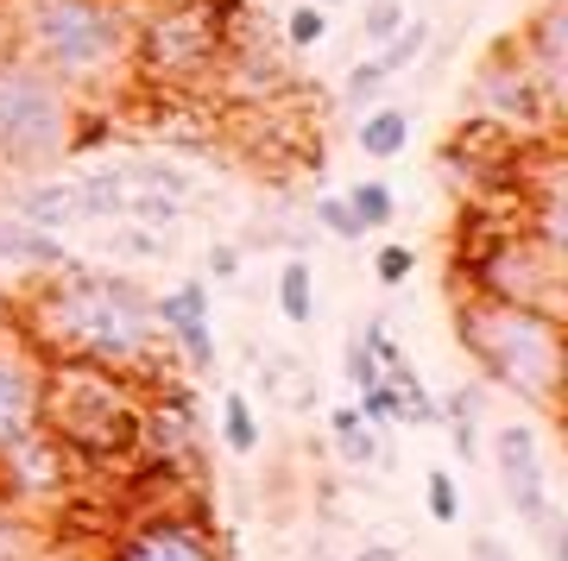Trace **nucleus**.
<instances>
[{"label": "nucleus", "instance_id": "obj_35", "mask_svg": "<svg viewBox=\"0 0 568 561\" xmlns=\"http://www.w3.org/2000/svg\"><path fill=\"white\" fill-rule=\"evenodd\" d=\"M424 504H429V523H455L462 518V492H455V473H429L424 480Z\"/></svg>", "mask_w": 568, "mask_h": 561}, {"label": "nucleus", "instance_id": "obj_33", "mask_svg": "<svg viewBox=\"0 0 568 561\" xmlns=\"http://www.w3.org/2000/svg\"><path fill=\"white\" fill-rule=\"evenodd\" d=\"M316 227H323L328 241H366V227H361V215L347 208V196H316Z\"/></svg>", "mask_w": 568, "mask_h": 561}, {"label": "nucleus", "instance_id": "obj_4", "mask_svg": "<svg viewBox=\"0 0 568 561\" xmlns=\"http://www.w3.org/2000/svg\"><path fill=\"white\" fill-rule=\"evenodd\" d=\"M145 379L89 360H44V417L39 429L70 448V461H121L140 441Z\"/></svg>", "mask_w": 568, "mask_h": 561}, {"label": "nucleus", "instance_id": "obj_31", "mask_svg": "<svg viewBox=\"0 0 568 561\" xmlns=\"http://www.w3.org/2000/svg\"><path fill=\"white\" fill-rule=\"evenodd\" d=\"M108 253H121V259H164L171 241H164L159 227H133V221H114V234H108Z\"/></svg>", "mask_w": 568, "mask_h": 561}, {"label": "nucleus", "instance_id": "obj_36", "mask_svg": "<svg viewBox=\"0 0 568 561\" xmlns=\"http://www.w3.org/2000/svg\"><path fill=\"white\" fill-rule=\"evenodd\" d=\"M410 272H417V253H410V246H379V253H373V278L386 284V290H398V284H410Z\"/></svg>", "mask_w": 568, "mask_h": 561}, {"label": "nucleus", "instance_id": "obj_41", "mask_svg": "<svg viewBox=\"0 0 568 561\" xmlns=\"http://www.w3.org/2000/svg\"><path fill=\"white\" fill-rule=\"evenodd\" d=\"M354 561H398V549H361Z\"/></svg>", "mask_w": 568, "mask_h": 561}, {"label": "nucleus", "instance_id": "obj_13", "mask_svg": "<svg viewBox=\"0 0 568 561\" xmlns=\"http://www.w3.org/2000/svg\"><path fill=\"white\" fill-rule=\"evenodd\" d=\"M152 316H159L164 347H178V360L190 373H215V309H209V284L183 278L171 290L152 297Z\"/></svg>", "mask_w": 568, "mask_h": 561}, {"label": "nucleus", "instance_id": "obj_23", "mask_svg": "<svg viewBox=\"0 0 568 561\" xmlns=\"http://www.w3.org/2000/svg\"><path fill=\"white\" fill-rule=\"evenodd\" d=\"M278 316L291 328H310L316 322V265L310 259H291L278 272Z\"/></svg>", "mask_w": 568, "mask_h": 561}, {"label": "nucleus", "instance_id": "obj_19", "mask_svg": "<svg viewBox=\"0 0 568 561\" xmlns=\"http://www.w3.org/2000/svg\"><path fill=\"white\" fill-rule=\"evenodd\" d=\"M436 429H448V441H455V455L467 467L480 461V391L474 385H455L448 398H436Z\"/></svg>", "mask_w": 568, "mask_h": 561}, {"label": "nucleus", "instance_id": "obj_38", "mask_svg": "<svg viewBox=\"0 0 568 561\" xmlns=\"http://www.w3.org/2000/svg\"><path fill=\"white\" fill-rule=\"evenodd\" d=\"M209 272H215V284H234V278H241V246L215 241V246H209Z\"/></svg>", "mask_w": 568, "mask_h": 561}, {"label": "nucleus", "instance_id": "obj_17", "mask_svg": "<svg viewBox=\"0 0 568 561\" xmlns=\"http://www.w3.org/2000/svg\"><path fill=\"white\" fill-rule=\"evenodd\" d=\"M70 259L63 253V234H44V227H32V221L20 215H0V265H13V272H58V265Z\"/></svg>", "mask_w": 568, "mask_h": 561}, {"label": "nucleus", "instance_id": "obj_37", "mask_svg": "<svg viewBox=\"0 0 568 561\" xmlns=\"http://www.w3.org/2000/svg\"><path fill=\"white\" fill-rule=\"evenodd\" d=\"M354 410H361V417L373 422V429H398V391H392L386 379H379V385H366Z\"/></svg>", "mask_w": 568, "mask_h": 561}, {"label": "nucleus", "instance_id": "obj_1", "mask_svg": "<svg viewBox=\"0 0 568 561\" xmlns=\"http://www.w3.org/2000/svg\"><path fill=\"white\" fill-rule=\"evenodd\" d=\"M13 316L44 347V360H89L133 373V379L152 373L164 347L152 297L126 272H108L89 259H63L58 272H39L13 297Z\"/></svg>", "mask_w": 568, "mask_h": 561}, {"label": "nucleus", "instance_id": "obj_12", "mask_svg": "<svg viewBox=\"0 0 568 561\" xmlns=\"http://www.w3.org/2000/svg\"><path fill=\"white\" fill-rule=\"evenodd\" d=\"M63 486H70V448L58 436L32 429L26 441L0 448V499L7 504L32 511V504H51Z\"/></svg>", "mask_w": 568, "mask_h": 561}, {"label": "nucleus", "instance_id": "obj_6", "mask_svg": "<svg viewBox=\"0 0 568 561\" xmlns=\"http://www.w3.org/2000/svg\"><path fill=\"white\" fill-rule=\"evenodd\" d=\"M562 265H568V246L530 234L525 221H506V227H493L487 241L455 253V290L562 316Z\"/></svg>", "mask_w": 568, "mask_h": 561}, {"label": "nucleus", "instance_id": "obj_24", "mask_svg": "<svg viewBox=\"0 0 568 561\" xmlns=\"http://www.w3.org/2000/svg\"><path fill=\"white\" fill-rule=\"evenodd\" d=\"M260 441H265V429H260V417H253L246 391H227L222 398V448L246 461V455H260Z\"/></svg>", "mask_w": 568, "mask_h": 561}, {"label": "nucleus", "instance_id": "obj_34", "mask_svg": "<svg viewBox=\"0 0 568 561\" xmlns=\"http://www.w3.org/2000/svg\"><path fill=\"white\" fill-rule=\"evenodd\" d=\"M342 379L354 385V391H366V385H379V379H386V366H379V354H373V341H366L361 328L347 335V373H342Z\"/></svg>", "mask_w": 568, "mask_h": 561}, {"label": "nucleus", "instance_id": "obj_40", "mask_svg": "<svg viewBox=\"0 0 568 561\" xmlns=\"http://www.w3.org/2000/svg\"><path fill=\"white\" fill-rule=\"evenodd\" d=\"M474 555L480 561H506V549H499V542H474Z\"/></svg>", "mask_w": 568, "mask_h": 561}, {"label": "nucleus", "instance_id": "obj_28", "mask_svg": "<svg viewBox=\"0 0 568 561\" xmlns=\"http://www.w3.org/2000/svg\"><path fill=\"white\" fill-rule=\"evenodd\" d=\"M386 89H392V70L379 63V51H366V58L354 63V70H347V82H342V101L354 108V114H361V108H373V101L386 95Z\"/></svg>", "mask_w": 568, "mask_h": 561}, {"label": "nucleus", "instance_id": "obj_10", "mask_svg": "<svg viewBox=\"0 0 568 561\" xmlns=\"http://www.w3.org/2000/svg\"><path fill=\"white\" fill-rule=\"evenodd\" d=\"M44 417V347L26 335V322L0 316V448H13Z\"/></svg>", "mask_w": 568, "mask_h": 561}, {"label": "nucleus", "instance_id": "obj_7", "mask_svg": "<svg viewBox=\"0 0 568 561\" xmlns=\"http://www.w3.org/2000/svg\"><path fill=\"white\" fill-rule=\"evenodd\" d=\"M227 39L234 32L209 13L203 0H164L145 20H133V51H126V63L145 82H159V89H203V82L222 76Z\"/></svg>", "mask_w": 568, "mask_h": 561}, {"label": "nucleus", "instance_id": "obj_14", "mask_svg": "<svg viewBox=\"0 0 568 561\" xmlns=\"http://www.w3.org/2000/svg\"><path fill=\"white\" fill-rule=\"evenodd\" d=\"M196 448V410H190V391L183 385H145V404H140V441L133 455H145L152 467H183Z\"/></svg>", "mask_w": 568, "mask_h": 561}, {"label": "nucleus", "instance_id": "obj_39", "mask_svg": "<svg viewBox=\"0 0 568 561\" xmlns=\"http://www.w3.org/2000/svg\"><path fill=\"white\" fill-rule=\"evenodd\" d=\"M0 51H13V13H7V0H0Z\"/></svg>", "mask_w": 568, "mask_h": 561}, {"label": "nucleus", "instance_id": "obj_22", "mask_svg": "<svg viewBox=\"0 0 568 561\" xmlns=\"http://www.w3.org/2000/svg\"><path fill=\"white\" fill-rule=\"evenodd\" d=\"M77 196H82V221H121L126 215V177L114 171V164H102V171H82Z\"/></svg>", "mask_w": 568, "mask_h": 561}, {"label": "nucleus", "instance_id": "obj_29", "mask_svg": "<svg viewBox=\"0 0 568 561\" xmlns=\"http://www.w3.org/2000/svg\"><path fill=\"white\" fill-rule=\"evenodd\" d=\"M0 561H39V530H32V511L0 499Z\"/></svg>", "mask_w": 568, "mask_h": 561}, {"label": "nucleus", "instance_id": "obj_27", "mask_svg": "<svg viewBox=\"0 0 568 561\" xmlns=\"http://www.w3.org/2000/svg\"><path fill=\"white\" fill-rule=\"evenodd\" d=\"M342 196H347V208L361 215L366 234H379V227H392V221H398V196H392V183H379V177L354 183V190H342Z\"/></svg>", "mask_w": 568, "mask_h": 561}, {"label": "nucleus", "instance_id": "obj_18", "mask_svg": "<svg viewBox=\"0 0 568 561\" xmlns=\"http://www.w3.org/2000/svg\"><path fill=\"white\" fill-rule=\"evenodd\" d=\"M354 145H361L366 159H398L410 145V108H398V101H373V108H361V121H354Z\"/></svg>", "mask_w": 568, "mask_h": 561}, {"label": "nucleus", "instance_id": "obj_20", "mask_svg": "<svg viewBox=\"0 0 568 561\" xmlns=\"http://www.w3.org/2000/svg\"><path fill=\"white\" fill-rule=\"evenodd\" d=\"M386 385L398 391V429H436V391L410 373L405 354H398V360H386Z\"/></svg>", "mask_w": 568, "mask_h": 561}, {"label": "nucleus", "instance_id": "obj_30", "mask_svg": "<svg viewBox=\"0 0 568 561\" xmlns=\"http://www.w3.org/2000/svg\"><path fill=\"white\" fill-rule=\"evenodd\" d=\"M323 39H328V7L304 0V7H291V13H284V44H291V51H316Z\"/></svg>", "mask_w": 568, "mask_h": 561}, {"label": "nucleus", "instance_id": "obj_21", "mask_svg": "<svg viewBox=\"0 0 568 561\" xmlns=\"http://www.w3.org/2000/svg\"><path fill=\"white\" fill-rule=\"evenodd\" d=\"M328 436H335V448H342L347 467H373L386 461V448H379V429L354 410V404H342V410H328Z\"/></svg>", "mask_w": 568, "mask_h": 561}, {"label": "nucleus", "instance_id": "obj_15", "mask_svg": "<svg viewBox=\"0 0 568 561\" xmlns=\"http://www.w3.org/2000/svg\"><path fill=\"white\" fill-rule=\"evenodd\" d=\"M511 44H518L525 70L537 76V89L562 108V101H568V0H544Z\"/></svg>", "mask_w": 568, "mask_h": 561}, {"label": "nucleus", "instance_id": "obj_25", "mask_svg": "<svg viewBox=\"0 0 568 561\" xmlns=\"http://www.w3.org/2000/svg\"><path fill=\"white\" fill-rule=\"evenodd\" d=\"M121 177H126V190H152V196H178V202H190V171H178L171 159H140V164H121Z\"/></svg>", "mask_w": 568, "mask_h": 561}, {"label": "nucleus", "instance_id": "obj_26", "mask_svg": "<svg viewBox=\"0 0 568 561\" xmlns=\"http://www.w3.org/2000/svg\"><path fill=\"white\" fill-rule=\"evenodd\" d=\"M429 39H436V32H429V20H424V13H410V20L398 26V32H392L386 44H379V63L392 70V82H398V76L410 70V63L424 58V51H429Z\"/></svg>", "mask_w": 568, "mask_h": 561}, {"label": "nucleus", "instance_id": "obj_5", "mask_svg": "<svg viewBox=\"0 0 568 561\" xmlns=\"http://www.w3.org/2000/svg\"><path fill=\"white\" fill-rule=\"evenodd\" d=\"M82 101L70 82L39 70L20 51H0V171H51L70 159Z\"/></svg>", "mask_w": 568, "mask_h": 561}, {"label": "nucleus", "instance_id": "obj_8", "mask_svg": "<svg viewBox=\"0 0 568 561\" xmlns=\"http://www.w3.org/2000/svg\"><path fill=\"white\" fill-rule=\"evenodd\" d=\"M493 473H499V492L518 511V523L544 542V555L568 561V530H562V511H556V492H549V461H544L537 422H499L493 429Z\"/></svg>", "mask_w": 568, "mask_h": 561}, {"label": "nucleus", "instance_id": "obj_3", "mask_svg": "<svg viewBox=\"0 0 568 561\" xmlns=\"http://www.w3.org/2000/svg\"><path fill=\"white\" fill-rule=\"evenodd\" d=\"M7 13H13V51L70 89H95L133 51L126 0H7Z\"/></svg>", "mask_w": 568, "mask_h": 561}, {"label": "nucleus", "instance_id": "obj_42", "mask_svg": "<svg viewBox=\"0 0 568 561\" xmlns=\"http://www.w3.org/2000/svg\"><path fill=\"white\" fill-rule=\"evenodd\" d=\"M7 309H13V290H7V284H0V316H7Z\"/></svg>", "mask_w": 568, "mask_h": 561}, {"label": "nucleus", "instance_id": "obj_2", "mask_svg": "<svg viewBox=\"0 0 568 561\" xmlns=\"http://www.w3.org/2000/svg\"><path fill=\"white\" fill-rule=\"evenodd\" d=\"M455 347L480 366V379L511 391L518 404H530L537 417L562 410V379H568L562 316L455 290Z\"/></svg>", "mask_w": 568, "mask_h": 561}, {"label": "nucleus", "instance_id": "obj_9", "mask_svg": "<svg viewBox=\"0 0 568 561\" xmlns=\"http://www.w3.org/2000/svg\"><path fill=\"white\" fill-rule=\"evenodd\" d=\"M474 101H480V121L506 126L511 140H556V121H562V108L537 89V76L525 70V58H518L511 39H499L480 58V70H474Z\"/></svg>", "mask_w": 568, "mask_h": 561}, {"label": "nucleus", "instance_id": "obj_16", "mask_svg": "<svg viewBox=\"0 0 568 561\" xmlns=\"http://www.w3.org/2000/svg\"><path fill=\"white\" fill-rule=\"evenodd\" d=\"M13 215L44 227V234H70L82 221V196L77 177H32L26 190H13Z\"/></svg>", "mask_w": 568, "mask_h": 561}, {"label": "nucleus", "instance_id": "obj_32", "mask_svg": "<svg viewBox=\"0 0 568 561\" xmlns=\"http://www.w3.org/2000/svg\"><path fill=\"white\" fill-rule=\"evenodd\" d=\"M405 20H410L405 0H366V13H361V44H366V51H379V44H386Z\"/></svg>", "mask_w": 568, "mask_h": 561}, {"label": "nucleus", "instance_id": "obj_11", "mask_svg": "<svg viewBox=\"0 0 568 561\" xmlns=\"http://www.w3.org/2000/svg\"><path fill=\"white\" fill-rule=\"evenodd\" d=\"M108 561H222V542L196 511H145L114 537Z\"/></svg>", "mask_w": 568, "mask_h": 561}]
</instances>
